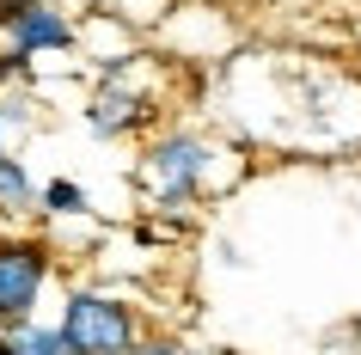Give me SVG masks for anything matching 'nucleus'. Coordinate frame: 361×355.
<instances>
[{
	"label": "nucleus",
	"instance_id": "20e7f679",
	"mask_svg": "<svg viewBox=\"0 0 361 355\" xmlns=\"http://www.w3.org/2000/svg\"><path fill=\"white\" fill-rule=\"evenodd\" d=\"M0 31L13 37L19 56H37V49H68L74 43V25L61 6L49 0H0Z\"/></svg>",
	"mask_w": 361,
	"mask_h": 355
},
{
	"label": "nucleus",
	"instance_id": "6e6552de",
	"mask_svg": "<svg viewBox=\"0 0 361 355\" xmlns=\"http://www.w3.org/2000/svg\"><path fill=\"white\" fill-rule=\"evenodd\" d=\"M43 208H49V215H80V208H86V196H80V184H49L43 190Z\"/></svg>",
	"mask_w": 361,
	"mask_h": 355
},
{
	"label": "nucleus",
	"instance_id": "9d476101",
	"mask_svg": "<svg viewBox=\"0 0 361 355\" xmlns=\"http://www.w3.org/2000/svg\"><path fill=\"white\" fill-rule=\"evenodd\" d=\"M0 160H6V111H0Z\"/></svg>",
	"mask_w": 361,
	"mask_h": 355
},
{
	"label": "nucleus",
	"instance_id": "7ed1b4c3",
	"mask_svg": "<svg viewBox=\"0 0 361 355\" xmlns=\"http://www.w3.org/2000/svg\"><path fill=\"white\" fill-rule=\"evenodd\" d=\"M49 282V245L0 239V325H25Z\"/></svg>",
	"mask_w": 361,
	"mask_h": 355
},
{
	"label": "nucleus",
	"instance_id": "1a4fd4ad",
	"mask_svg": "<svg viewBox=\"0 0 361 355\" xmlns=\"http://www.w3.org/2000/svg\"><path fill=\"white\" fill-rule=\"evenodd\" d=\"M135 355H190V349H178V343H159V337H153V343H141Z\"/></svg>",
	"mask_w": 361,
	"mask_h": 355
},
{
	"label": "nucleus",
	"instance_id": "f257e3e1",
	"mask_svg": "<svg viewBox=\"0 0 361 355\" xmlns=\"http://www.w3.org/2000/svg\"><path fill=\"white\" fill-rule=\"evenodd\" d=\"M221 160V153L202 141V135H159L147 153H141V190H147L153 203H190L196 190L209 184V166Z\"/></svg>",
	"mask_w": 361,
	"mask_h": 355
},
{
	"label": "nucleus",
	"instance_id": "423d86ee",
	"mask_svg": "<svg viewBox=\"0 0 361 355\" xmlns=\"http://www.w3.org/2000/svg\"><path fill=\"white\" fill-rule=\"evenodd\" d=\"M37 208V190L25 178L19 160H0V215H31Z\"/></svg>",
	"mask_w": 361,
	"mask_h": 355
},
{
	"label": "nucleus",
	"instance_id": "0eeeda50",
	"mask_svg": "<svg viewBox=\"0 0 361 355\" xmlns=\"http://www.w3.org/2000/svg\"><path fill=\"white\" fill-rule=\"evenodd\" d=\"M135 116H141V111H135V98H123V92H98V104H92V129H98V135H123Z\"/></svg>",
	"mask_w": 361,
	"mask_h": 355
},
{
	"label": "nucleus",
	"instance_id": "39448f33",
	"mask_svg": "<svg viewBox=\"0 0 361 355\" xmlns=\"http://www.w3.org/2000/svg\"><path fill=\"white\" fill-rule=\"evenodd\" d=\"M0 355H74L61 325H0Z\"/></svg>",
	"mask_w": 361,
	"mask_h": 355
},
{
	"label": "nucleus",
	"instance_id": "f03ea898",
	"mask_svg": "<svg viewBox=\"0 0 361 355\" xmlns=\"http://www.w3.org/2000/svg\"><path fill=\"white\" fill-rule=\"evenodd\" d=\"M61 331H68L74 355H135V349H141L135 313L116 294H92V288L68 294V306H61Z\"/></svg>",
	"mask_w": 361,
	"mask_h": 355
}]
</instances>
